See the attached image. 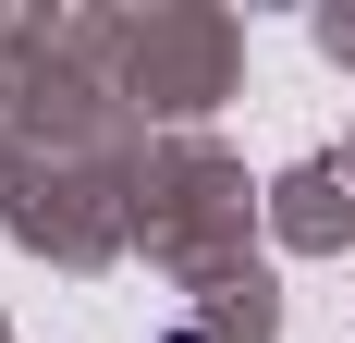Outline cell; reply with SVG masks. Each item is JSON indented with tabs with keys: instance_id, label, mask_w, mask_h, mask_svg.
<instances>
[{
	"instance_id": "6da1fadb",
	"label": "cell",
	"mask_w": 355,
	"mask_h": 343,
	"mask_svg": "<svg viewBox=\"0 0 355 343\" xmlns=\"http://www.w3.org/2000/svg\"><path fill=\"white\" fill-rule=\"evenodd\" d=\"M172 343H196V331H172Z\"/></svg>"
}]
</instances>
